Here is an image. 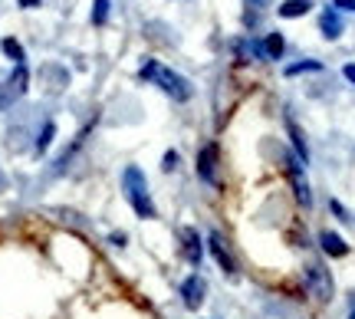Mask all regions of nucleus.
Returning a JSON list of instances; mask_svg holds the SVG:
<instances>
[{"instance_id": "f257e3e1", "label": "nucleus", "mask_w": 355, "mask_h": 319, "mask_svg": "<svg viewBox=\"0 0 355 319\" xmlns=\"http://www.w3.org/2000/svg\"><path fill=\"white\" fill-rule=\"evenodd\" d=\"M139 76L148 79L152 86H158V89L165 92V96L178 99V103H188L191 96H194V86H191L188 79L181 76V73H175V69H168L165 63H158V60H148V63L141 66Z\"/></svg>"}, {"instance_id": "f03ea898", "label": "nucleus", "mask_w": 355, "mask_h": 319, "mask_svg": "<svg viewBox=\"0 0 355 319\" xmlns=\"http://www.w3.org/2000/svg\"><path fill=\"white\" fill-rule=\"evenodd\" d=\"M122 191H125L128 205H132V211L141 221H152L158 214L152 201V191H148V181H145V171L139 165H125V171H122Z\"/></svg>"}, {"instance_id": "7ed1b4c3", "label": "nucleus", "mask_w": 355, "mask_h": 319, "mask_svg": "<svg viewBox=\"0 0 355 319\" xmlns=\"http://www.w3.org/2000/svg\"><path fill=\"white\" fill-rule=\"evenodd\" d=\"M303 283H306V293L313 296L316 303H329L336 296V283H332V273L322 260H309L303 267Z\"/></svg>"}, {"instance_id": "20e7f679", "label": "nucleus", "mask_w": 355, "mask_h": 319, "mask_svg": "<svg viewBox=\"0 0 355 319\" xmlns=\"http://www.w3.org/2000/svg\"><path fill=\"white\" fill-rule=\"evenodd\" d=\"M26 86H30V69H26V66H13V73L0 83V112L24 99Z\"/></svg>"}, {"instance_id": "39448f33", "label": "nucleus", "mask_w": 355, "mask_h": 319, "mask_svg": "<svg viewBox=\"0 0 355 319\" xmlns=\"http://www.w3.org/2000/svg\"><path fill=\"white\" fill-rule=\"evenodd\" d=\"M283 168H286V175H290L296 201H300L303 207H309L313 205V191H309V181H306V175H303V162H300L296 155H283Z\"/></svg>"}, {"instance_id": "423d86ee", "label": "nucleus", "mask_w": 355, "mask_h": 319, "mask_svg": "<svg viewBox=\"0 0 355 319\" xmlns=\"http://www.w3.org/2000/svg\"><path fill=\"white\" fill-rule=\"evenodd\" d=\"M207 247H211V257L217 260V267L224 270L227 277H237V257L230 250V243L224 241V234L211 230V234H207Z\"/></svg>"}, {"instance_id": "0eeeda50", "label": "nucleus", "mask_w": 355, "mask_h": 319, "mask_svg": "<svg viewBox=\"0 0 355 319\" xmlns=\"http://www.w3.org/2000/svg\"><path fill=\"white\" fill-rule=\"evenodd\" d=\"M178 243H181V257L188 260L191 267H198V264H201V257H204L201 234H198L194 227H181V230H178Z\"/></svg>"}, {"instance_id": "6e6552de", "label": "nucleus", "mask_w": 355, "mask_h": 319, "mask_svg": "<svg viewBox=\"0 0 355 319\" xmlns=\"http://www.w3.org/2000/svg\"><path fill=\"white\" fill-rule=\"evenodd\" d=\"M198 178L204 184H217V145L207 141L201 152H198Z\"/></svg>"}, {"instance_id": "1a4fd4ad", "label": "nucleus", "mask_w": 355, "mask_h": 319, "mask_svg": "<svg viewBox=\"0 0 355 319\" xmlns=\"http://www.w3.org/2000/svg\"><path fill=\"white\" fill-rule=\"evenodd\" d=\"M204 296H207V283H204V277L201 273H191L188 280L181 283V300H184V307L198 309L204 303Z\"/></svg>"}, {"instance_id": "9d476101", "label": "nucleus", "mask_w": 355, "mask_h": 319, "mask_svg": "<svg viewBox=\"0 0 355 319\" xmlns=\"http://www.w3.org/2000/svg\"><path fill=\"white\" fill-rule=\"evenodd\" d=\"M286 132H290V145H293V152H296V158L303 165H309V141H306V132L300 128V122L293 115H286Z\"/></svg>"}, {"instance_id": "9b49d317", "label": "nucleus", "mask_w": 355, "mask_h": 319, "mask_svg": "<svg viewBox=\"0 0 355 319\" xmlns=\"http://www.w3.org/2000/svg\"><path fill=\"white\" fill-rule=\"evenodd\" d=\"M319 33L326 40H339L343 37V17H339V10L336 7H329V10L319 13Z\"/></svg>"}, {"instance_id": "f8f14e48", "label": "nucleus", "mask_w": 355, "mask_h": 319, "mask_svg": "<svg viewBox=\"0 0 355 319\" xmlns=\"http://www.w3.org/2000/svg\"><path fill=\"white\" fill-rule=\"evenodd\" d=\"M40 79H43V83L50 79V96H60V92L66 89V83H69V73H66L63 66L46 63L43 69H40Z\"/></svg>"}, {"instance_id": "ddd939ff", "label": "nucleus", "mask_w": 355, "mask_h": 319, "mask_svg": "<svg viewBox=\"0 0 355 319\" xmlns=\"http://www.w3.org/2000/svg\"><path fill=\"white\" fill-rule=\"evenodd\" d=\"M319 247H322V254L326 257H336V260L349 254V243H345L336 230H322V234H319Z\"/></svg>"}, {"instance_id": "4468645a", "label": "nucleus", "mask_w": 355, "mask_h": 319, "mask_svg": "<svg viewBox=\"0 0 355 319\" xmlns=\"http://www.w3.org/2000/svg\"><path fill=\"white\" fill-rule=\"evenodd\" d=\"M270 3H273V0H243V26H247V30L260 26V20H263V13Z\"/></svg>"}, {"instance_id": "2eb2a0df", "label": "nucleus", "mask_w": 355, "mask_h": 319, "mask_svg": "<svg viewBox=\"0 0 355 319\" xmlns=\"http://www.w3.org/2000/svg\"><path fill=\"white\" fill-rule=\"evenodd\" d=\"M313 10V0H283L277 7V13L283 20H293V17H306V13Z\"/></svg>"}, {"instance_id": "dca6fc26", "label": "nucleus", "mask_w": 355, "mask_h": 319, "mask_svg": "<svg viewBox=\"0 0 355 319\" xmlns=\"http://www.w3.org/2000/svg\"><path fill=\"white\" fill-rule=\"evenodd\" d=\"M283 50H286L283 33H266L263 37V56L266 60H283Z\"/></svg>"}, {"instance_id": "f3484780", "label": "nucleus", "mask_w": 355, "mask_h": 319, "mask_svg": "<svg viewBox=\"0 0 355 319\" xmlns=\"http://www.w3.org/2000/svg\"><path fill=\"white\" fill-rule=\"evenodd\" d=\"M0 50L7 53V56H10V60H13V63H17V66H24L26 53H24V46H20V43H17V40H13V37H7V40H3V43H0Z\"/></svg>"}, {"instance_id": "a211bd4d", "label": "nucleus", "mask_w": 355, "mask_h": 319, "mask_svg": "<svg viewBox=\"0 0 355 319\" xmlns=\"http://www.w3.org/2000/svg\"><path fill=\"white\" fill-rule=\"evenodd\" d=\"M53 139H56V122H46V126L40 128V139H37V155H43L46 148L53 145Z\"/></svg>"}, {"instance_id": "6ab92c4d", "label": "nucleus", "mask_w": 355, "mask_h": 319, "mask_svg": "<svg viewBox=\"0 0 355 319\" xmlns=\"http://www.w3.org/2000/svg\"><path fill=\"white\" fill-rule=\"evenodd\" d=\"M300 73H322V63L319 60H303V63L286 66V76H300Z\"/></svg>"}, {"instance_id": "aec40b11", "label": "nucleus", "mask_w": 355, "mask_h": 319, "mask_svg": "<svg viewBox=\"0 0 355 319\" xmlns=\"http://www.w3.org/2000/svg\"><path fill=\"white\" fill-rule=\"evenodd\" d=\"M109 20V0H92V24L102 26Z\"/></svg>"}, {"instance_id": "412c9836", "label": "nucleus", "mask_w": 355, "mask_h": 319, "mask_svg": "<svg viewBox=\"0 0 355 319\" xmlns=\"http://www.w3.org/2000/svg\"><path fill=\"white\" fill-rule=\"evenodd\" d=\"M329 211H332V214H336V217H339L343 224H345V221H352V217H349V211H345V207H343V201H336V198H332V201H329Z\"/></svg>"}, {"instance_id": "4be33fe9", "label": "nucleus", "mask_w": 355, "mask_h": 319, "mask_svg": "<svg viewBox=\"0 0 355 319\" xmlns=\"http://www.w3.org/2000/svg\"><path fill=\"white\" fill-rule=\"evenodd\" d=\"M175 165H178V152H165V158H162V168H165V171H175Z\"/></svg>"}, {"instance_id": "5701e85b", "label": "nucleus", "mask_w": 355, "mask_h": 319, "mask_svg": "<svg viewBox=\"0 0 355 319\" xmlns=\"http://www.w3.org/2000/svg\"><path fill=\"white\" fill-rule=\"evenodd\" d=\"M336 10H345V13H355V0H332Z\"/></svg>"}, {"instance_id": "b1692460", "label": "nucleus", "mask_w": 355, "mask_h": 319, "mask_svg": "<svg viewBox=\"0 0 355 319\" xmlns=\"http://www.w3.org/2000/svg\"><path fill=\"white\" fill-rule=\"evenodd\" d=\"M109 241H112L115 247H125V243H128V234H119V230H115V234L109 237Z\"/></svg>"}, {"instance_id": "393cba45", "label": "nucleus", "mask_w": 355, "mask_h": 319, "mask_svg": "<svg viewBox=\"0 0 355 319\" xmlns=\"http://www.w3.org/2000/svg\"><path fill=\"white\" fill-rule=\"evenodd\" d=\"M343 76H345V79H349V83H352V86H355V63H349V66H345V69H343Z\"/></svg>"}, {"instance_id": "a878e982", "label": "nucleus", "mask_w": 355, "mask_h": 319, "mask_svg": "<svg viewBox=\"0 0 355 319\" xmlns=\"http://www.w3.org/2000/svg\"><path fill=\"white\" fill-rule=\"evenodd\" d=\"M20 7H26V10H33V7H40V0H20Z\"/></svg>"}, {"instance_id": "bb28decb", "label": "nucleus", "mask_w": 355, "mask_h": 319, "mask_svg": "<svg viewBox=\"0 0 355 319\" xmlns=\"http://www.w3.org/2000/svg\"><path fill=\"white\" fill-rule=\"evenodd\" d=\"M349 319H355V300H352V309H349Z\"/></svg>"}]
</instances>
